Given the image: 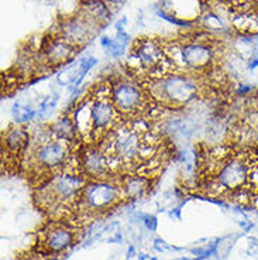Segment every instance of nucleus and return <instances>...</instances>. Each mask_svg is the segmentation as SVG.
Listing matches in <instances>:
<instances>
[{"instance_id": "obj_8", "label": "nucleus", "mask_w": 258, "mask_h": 260, "mask_svg": "<svg viewBox=\"0 0 258 260\" xmlns=\"http://www.w3.org/2000/svg\"><path fill=\"white\" fill-rule=\"evenodd\" d=\"M69 157V142L61 139H44L32 150V158L40 169L54 170L64 166Z\"/></svg>"}, {"instance_id": "obj_23", "label": "nucleus", "mask_w": 258, "mask_h": 260, "mask_svg": "<svg viewBox=\"0 0 258 260\" xmlns=\"http://www.w3.org/2000/svg\"><path fill=\"white\" fill-rule=\"evenodd\" d=\"M205 2H217V0H205Z\"/></svg>"}, {"instance_id": "obj_5", "label": "nucleus", "mask_w": 258, "mask_h": 260, "mask_svg": "<svg viewBox=\"0 0 258 260\" xmlns=\"http://www.w3.org/2000/svg\"><path fill=\"white\" fill-rule=\"evenodd\" d=\"M120 191L122 189L115 184H110L103 180H95L85 185L78 202H81L86 211L100 212L110 208L113 204L119 201Z\"/></svg>"}, {"instance_id": "obj_19", "label": "nucleus", "mask_w": 258, "mask_h": 260, "mask_svg": "<svg viewBox=\"0 0 258 260\" xmlns=\"http://www.w3.org/2000/svg\"><path fill=\"white\" fill-rule=\"evenodd\" d=\"M247 166H248V188L251 191H258V154L250 153L247 154Z\"/></svg>"}, {"instance_id": "obj_4", "label": "nucleus", "mask_w": 258, "mask_h": 260, "mask_svg": "<svg viewBox=\"0 0 258 260\" xmlns=\"http://www.w3.org/2000/svg\"><path fill=\"white\" fill-rule=\"evenodd\" d=\"M160 96L171 106H183L198 96V85L185 74H167L157 84Z\"/></svg>"}, {"instance_id": "obj_16", "label": "nucleus", "mask_w": 258, "mask_h": 260, "mask_svg": "<svg viewBox=\"0 0 258 260\" xmlns=\"http://www.w3.org/2000/svg\"><path fill=\"white\" fill-rule=\"evenodd\" d=\"M3 144L7 153L21 154L26 151L30 144V135L23 127H12L3 135Z\"/></svg>"}, {"instance_id": "obj_20", "label": "nucleus", "mask_w": 258, "mask_h": 260, "mask_svg": "<svg viewBox=\"0 0 258 260\" xmlns=\"http://www.w3.org/2000/svg\"><path fill=\"white\" fill-rule=\"evenodd\" d=\"M13 116L17 122H27V120H30L34 116V111L30 106L16 104L13 106Z\"/></svg>"}, {"instance_id": "obj_7", "label": "nucleus", "mask_w": 258, "mask_h": 260, "mask_svg": "<svg viewBox=\"0 0 258 260\" xmlns=\"http://www.w3.org/2000/svg\"><path fill=\"white\" fill-rule=\"evenodd\" d=\"M97 30L100 28L89 17H86L82 12L78 10V13L73 16L61 20L58 34L72 43L73 46L81 48L96 36Z\"/></svg>"}, {"instance_id": "obj_13", "label": "nucleus", "mask_w": 258, "mask_h": 260, "mask_svg": "<svg viewBox=\"0 0 258 260\" xmlns=\"http://www.w3.org/2000/svg\"><path fill=\"white\" fill-rule=\"evenodd\" d=\"M73 243V232L64 223H51L41 232L43 252L48 254H58Z\"/></svg>"}, {"instance_id": "obj_2", "label": "nucleus", "mask_w": 258, "mask_h": 260, "mask_svg": "<svg viewBox=\"0 0 258 260\" xmlns=\"http://www.w3.org/2000/svg\"><path fill=\"white\" fill-rule=\"evenodd\" d=\"M85 184L84 174L62 173L48 180V184L39 191V202L41 207L54 209L69 202L78 201Z\"/></svg>"}, {"instance_id": "obj_21", "label": "nucleus", "mask_w": 258, "mask_h": 260, "mask_svg": "<svg viewBox=\"0 0 258 260\" xmlns=\"http://www.w3.org/2000/svg\"><path fill=\"white\" fill-rule=\"evenodd\" d=\"M31 260H59L55 254H48V253H43V254H34Z\"/></svg>"}, {"instance_id": "obj_15", "label": "nucleus", "mask_w": 258, "mask_h": 260, "mask_svg": "<svg viewBox=\"0 0 258 260\" xmlns=\"http://www.w3.org/2000/svg\"><path fill=\"white\" fill-rule=\"evenodd\" d=\"M79 12L89 17L99 28L106 26L112 19V9L104 0H82Z\"/></svg>"}, {"instance_id": "obj_9", "label": "nucleus", "mask_w": 258, "mask_h": 260, "mask_svg": "<svg viewBox=\"0 0 258 260\" xmlns=\"http://www.w3.org/2000/svg\"><path fill=\"white\" fill-rule=\"evenodd\" d=\"M77 50V46H73L68 40H65L58 32L55 36H47L40 46V52L43 55V59L50 67L68 64L71 59H73L75 54L78 52Z\"/></svg>"}, {"instance_id": "obj_11", "label": "nucleus", "mask_w": 258, "mask_h": 260, "mask_svg": "<svg viewBox=\"0 0 258 260\" xmlns=\"http://www.w3.org/2000/svg\"><path fill=\"white\" fill-rule=\"evenodd\" d=\"M217 184L227 191L248 188V166L247 156L234 157L226 161L217 174Z\"/></svg>"}, {"instance_id": "obj_17", "label": "nucleus", "mask_w": 258, "mask_h": 260, "mask_svg": "<svg viewBox=\"0 0 258 260\" xmlns=\"http://www.w3.org/2000/svg\"><path fill=\"white\" fill-rule=\"evenodd\" d=\"M149 185L150 181L144 176L130 174V176H126L122 180L120 189H122L123 194L126 195L127 198L136 200V198H140V197H142L147 192Z\"/></svg>"}, {"instance_id": "obj_1", "label": "nucleus", "mask_w": 258, "mask_h": 260, "mask_svg": "<svg viewBox=\"0 0 258 260\" xmlns=\"http://www.w3.org/2000/svg\"><path fill=\"white\" fill-rule=\"evenodd\" d=\"M104 153L112 164H134L144 158L150 149L145 130H140L137 124H124L110 132Z\"/></svg>"}, {"instance_id": "obj_12", "label": "nucleus", "mask_w": 258, "mask_h": 260, "mask_svg": "<svg viewBox=\"0 0 258 260\" xmlns=\"http://www.w3.org/2000/svg\"><path fill=\"white\" fill-rule=\"evenodd\" d=\"M133 57L138 65L147 71H157L162 65L169 62L164 47L151 39H138L133 46Z\"/></svg>"}, {"instance_id": "obj_3", "label": "nucleus", "mask_w": 258, "mask_h": 260, "mask_svg": "<svg viewBox=\"0 0 258 260\" xmlns=\"http://www.w3.org/2000/svg\"><path fill=\"white\" fill-rule=\"evenodd\" d=\"M88 105V120L85 123L82 133L91 135L92 140H97V137H107L112 130L116 127V120L119 112L112 102V98L106 95L92 96Z\"/></svg>"}, {"instance_id": "obj_10", "label": "nucleus", "mask_w": 258, "mask_h": 260, "mask_svg": "<svg viewBox=\"0 0 258 260\" xmlns=\"http://www.w3.org/2000/svg\"><path fill=\"white\" fill-rule=\"evenodd\" d=\"M176 55L179 57V61L185 68L189 70H205L212 64L214 51L212 46H209L205 41H187L183 44H179L176 48Z\"/></svg>"}, {"instance_id": "obj_18", "label": "nucleus", "mask_w": 258, "mask_h": 260, "mask_svg": "<svg viewBox=\"0 0 258 260\" xmlns=\"http://www.w3.org/2000/svg\"><path fill=\"white\" fill-rule=\"evenodd\" d=\"M51 132L52 135L57 137V139L69 142V143H72L77 139L78 135H79L77 129V124H75V120H73L72 116L59 117L58 120L52 124Z\"/></svg>"}, {"instance_id": "obj_6", "label": "nucleus", "mask_w": 258, "mask_h": 260, "mask_svg": "<svg viewBox=\"0 0 258 260\" xmlns=\"http://www.w3.org/2000/svg\"><path fill=\"white\" fill-rule=\"evenodd\" d=\"M110 98L119 115H126V116L140 113L145 108V102H147L144 92L137 85L127 81H120L113 85Z\"/></svg>"}, {"instance_id": "obj_14", "label": "nucleus", "mask_w": 258, "mask_h": 260, "mask_svg": "<svg viewBox=\"0 0 258 260\" xmlns=\"http://www.w3.org/2000/svg\"><path fill=\"white\" fill-rule=\"evenodd\" d=\"M110 161L104 150H100L96 146L86 147L81 156V174L91 177L95 180H103L107 174Z\"/></svg>"}, {"instance_id": "obj_22", "label": "nucleus", "mask_w": 258, "mask_h": 260, "mask_svg": "<svg viewBox=\"0 0 258 260\" xmlns=\"http://www.w3.org/2000/svg\"><path fill=\"white\" fill-rule=\"evenodd\" d=\"M104 2H106V3H107L110 7H112V6H113V7H120V6H123V5H124V3H126L127 0H104Z\"/></svg>"}]
</instances>
